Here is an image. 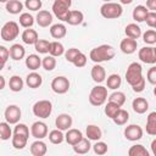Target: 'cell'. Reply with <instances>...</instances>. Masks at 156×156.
<instances>
[{
    "instance_id": "cell-1",
    "label": "cell",
    "mask_w": 156,
    "mask_h": 156,
    "mask_svg": "<svg viewBox=\"0 0 156 156\" xmlns=\"http://www.w3.org/2000/svg\"><path fill=\"white\" fill-rule=\"evenodd\" d=\"M126 80L133 88L134 93H141L145 89V78L143 77L141 65L132 62L126 71Z\"/></svg>"
},
{
    "instance_id": "cell-2",
    "label": "cell",
    "mask_w": 156,
    "mask_h": 156,
    "mask_svg": "<svg viewBox=\"0 0 156 156\" xmlns=\"http://www.w3.org/2000/svg\"><path fill=\"white\" fill-rule=\"evenodd\" d=\"M115 54L116 52H115L113 46H111L108 44H102V45L94 48L90 51L89 57L95 63H100V62H106V61L112 60L115 57Z\"/></svg>"
},
{
    "instance_id": "cell-3",
    "label": "cell",
    "mask_w": 156,
    "mask_h": 156,
    "mask_svg": "<svg viewBox=\"0 0 156 156\" xmlns=\"http://www.w3.org/2000/svg\"><path fill=\"white\" fill-rule=\"evenodd\" d=\"M29 138V128L24 123H17L13 129V135L11 139L12 146L17 150H22L26 147Z\"/></svg>"
},
{
    "instance_id": "cell-4",
    "label": "cell",
    "mask_w": 156,
    "mask_h": 156,
    "mask_svg": "<svg viewBox=\"0 0 156 156\" xmlns=\"http://www.w3.org/2000/svg\"><path fill=\"white\" fill-rule=\"evenodd\" d=\"M122 12H123L122 5L121 4H117V2H112V1L105 2L100 7V15L104 18H107V20L118 18V17L122 16Z\"/></svg>"
},
{
    "instance_id": "cell-5",
    "label": "cell",
    "mask_w": 156,
    "mask_h": 156,
    "mask_svg": "<svg viewBox=\"0 0 156 156\" xmlns=\"http://www.w3.org/2000/svg\"><path fill=\"white\" fill-rule=\"evenodd\" d=\"M72 5V0H54L52 4V13L61 21L66 22L68 13H69V7Z\"/></svg>"
},
{
    "instance_id": "cell-6",
    "label": "cell",
    "mask_w": 156,
    "mask_h": 156,
    "mask_svg": "<svg viewBox=\"0 0 156 156\" xmlns=\"http://www.w3.org/2000/svg\"><path fill=\"white\" fill-rule=\"evenodd\" d=\"M107 100V87L96 85L90 90L89 94V102L93 106H101Z\"/></svg>"
},
{
    "instance_id": "cell-7",
    "label": "cell",
    "mask_w": 156,
    "mask_h": 156,
    "mask_svg": "<svg viewBox=\"0 0 156 156\" xmlns=\"http://www.w3.org/2000/svg\"><path fill=\"white\" fill-rule=\"evenodd\" d=\"M18 34H20V27H18V24L15 21L6 22L2 26L1 32H0L1 39L5 40V41H12V40H15L18 37Z\"/></svg>"
},
{
    "instance_id": "cell-8",
    "label": "cell",
    "mask_w": 156,
    "mask_h": 156,
    "mask_svg": "<svg viewBox=\"0 0 156 156\" xmlns=\"http://www.w3.org/2000/svg\"><path fill=\"white\" fill-rule=\"evenodd\" d=\"M33 115L39 118H48L52 112V104L49 100H39L32 107Z\"/></svg>"
},
{
    "instance_id": "cell-9",
    "label": "cell",
    "mask_w": 156,
    "mask_h": 156,
    "mask_svg": "<svg viewBox=\"0 0 156 156\" xmlns=\"http://www.w3.org/2000/svg\"><path fill=\"white\" fill-rule=\"evenodd\" d=\"M51 89L56 94H66L69 89V80L63 76H57L51 82Z\"/></svg>"
},
{
    "instance_id": "cell-10",
    "label": "cell",
    "mask_w": 156,
    "mask_h": 156,
    "mask_svg": "<svg viewBox=\"0 0 156 156\" xmlns=\"http://www.w3.org/2000/svg\"><path fill=\"white\" fill-rule=\"evenodd\" d=\"M4 116H5L6 122H9L10 124H17L21 119L22 112L17 105H9L4 112Z\"/></svg>"
},
{
    "instance_id": "cell-11",
    "label": "cell",
    "mask_w": 156,
    "mask_h": 156,
    "mask_svg": "<svg viewBox=\"0 0 156 156\" xmlns=\"http://www.w3.org/2000/svg\"><path fill=\"white\" fill-rule=\"evenodd\" d=\"M143 128L138 124H129L124 129V136L129 141H136L143 138Z\"/></svg>"
},
{
    "instance_id": "cell-12",
    "label": "cell",
    "mask_w": 156,
    "mask_h": 156,
    "mask_svg": "<svg viewBox=\"0 0 156 156\" xmlns=\"http://www.w3.org/2000/svg\"><path fill=\"white\" fill-rule=\"evenodd\" d=\"M138 56L140 58L141 62L144 63H149V65H154L156 63V55H155V50L151 46H144L139 50Z\"/></svg>"
},
{
    "instance_id": "cell-13",
    "label": "cell",
    "mask_w": 156,
    "mask_h": 156,
    "mask_svg": "<svg viewBox=\"0 0 156 156\" xmlns=\"http://www.w3.org/2000/svg\"><path fill=\"white\" fill-rule=\"evenodd\" d=\"M30 134L35 139H44L48 135V126L41 121H37L30 127Z\"/></svg>"
},
{
    "instance_id": "cell-14",
    "label": "cell",
    "mask_w": 156,
    "mask_h": 156,
    "mask_svg": "<svg viewBox=\"0 0 156 156\" xmlns=\"http://www.w3.org/2000/svg\"><path fill=\"white\" fill-rule=\"evenodd\" d=\"M72 123H73V119H72V117L68 113H61L55 119L56 128L57 129H61L62 132L63 130H68L72 127Z\"/></svg>"
},
{
    "instance_id": "cell-15",
    "label": "cell",
    "mask_w": 156,
    "mask_h": 156,
    "mask_svg": "<svg viewBox=\"0 0 156 156\" xmlns=\"http://www.w3.org/2000/svg\"><path fill=\"white\" fill-rule=\"evenodd\" d=\"M136 46H138V43L135 39H132V38H126L121 41L119 44V49L123 54H127V55H130L133 52L136 51Z\"/></svg>"
},
{
    "instance_id": "cell-16",
    "label": "cell",
    "mask_w": 156,
    "mask_h": 156,
    "mask_svg": "<svg viewBox=\"0 0 156 156\" xmlns=\"http://www.w3.org/2000/svg\"><path fill=\"white\" fill-rule=\"evenodd\" d=\"M35 20H37V23H38L39 27L45 28V27H49L52 23V15H51V12H49L46 10H40L37 13Z\"/></svg>"
},
{
    "instance_id": "cell-17",
    "label": "cell",
    "mask_w": 156,
    "mask_h": 156,
    "mask_svg": "<svg viewBox=\"0 0 156 156\" xmlns=\"http://www.w3.org/2000/svg\"><path fill=\"white\" fill-rule=\"evenodd\" d=\"M82 139H83V133L76 128H69L65 135V140L67 141V144H69L72 146L76 145L77 143H79Z\"/></svg>"
},
{
    "instance_id": "cell-18",
    "label": "cell",
    "mask_w": 156,
    "mask_h": 156,
    "mask_svg": "<svg viewBox=\"0 0 156 156\" xmlns=\"http://www.w3.org/2000/svg\"><path fill=\"white\" fill-rule=\"evenodd\" d=\"M90 74H91V78H93V80L95 83H102L105 80V78H106L105 68L101 65H99V63H96V65L93 66Z\"/></svg>"
},
{
    "instance_id": "cell-19",
    "label": "cell",
    "mask_w": 156,
    "mask_h": 156,
    "mask_svg": "<svg viewBox=\"0 0 156 156\" xmlns=\"http://www.w3.org/2000/svg\"><path fill=\"white\" fill-rule=\"evenodd\" d=\"M46 151H48V146L41 139H38L30 145V154L33 156H44Z\"/></svg>"
},
{
    "instance_id": "cell-20",
    "label": "cell",
    "mask_w": 156,
    "mask_h": 156,
    "mask_svg": "<svg viewBox=\"0 0 156 156\" xmlns=\"http://www.w3.org/2000/svg\"><path fill=\"white\" fill-rule=\"evenodd\" d=\"M132 107H133L134 112H136V113H139V115H143V113H145V112L147 111V108H149V102H147V100L144 99V98H135V99L133 100V102H132Z\"/></svg>"
},
{
    "instance_id": "cell-21",
    "label": "cell",
    "mask_w": 156,
    "mask_h": 156,
    "mask_svg": "<svg viewBox=\"0 0 156 156\" xmlns=\"http://www.w3.org/2000/svg\"><path fill=\"white\" fill-rule=\"evenodd\" d=\"M21 38H22V41H23L24 44H27V45H34V44L38 41V39H39L37 30L29 29V28H27V29L23 30Z\"/></svg>"
},
{
    "instance_id": "cell-22",
    "label": "cell",
    "mask_w": 156,
    "mask_h": 156,
    "mask_svg": "<svg viewBox=\"0 0 156 156\" xmlns=\"http://www.w3.org/2000/svg\"><path fill=\"white\" fill-rule=\"evenodd\" d=\"M41 83H43L41 76H40L39 73L34 72V71H33L32 73H29V74L26 77V84H27L29 88H32V89L39 88V87L41 85Z\"/></svg>"
},
{
    "instance_id": "cell-23",
    "label": "cell",
    "mask_w": 156,
    "mask_h": 156,
    "mask_svg": "<svg viewBox=\"0 0 156 156\" xmlns=\"http://www.w3.org/2000/svg\"><path fill=\"white\" fill-rule=\"evenodd\" d=\"M83 20H84V15H83L82 11H79V10H71L66 22L68 24H71V26H78V24H80L83 22Z\"/></svg>"
},
{
    "instance_id": "cell-24",
    "label": "cell",
    "mask_w": 156,
    "mask_h": 156,
    "mask_svg": "<svg viewBox=\"0 0 156 156\" xmlns=\"http://www.w3.org/2000/svg\"><path fill=\"white\" fill-rule=\"evenodd\" d=\"M66 34H67V28L62 23H56L50 27V35L54 39H61L66 37Z\"/></svg>"
},
{
    "instance_id": "cell-25",
    "label": "cell",
    "mask_w": 156,
    "mask_h": 156,
    "mask_svg": "<svg viewBox=\"0 0 156 156\" xmlns=\"http://www.w3.org/2000/svg\"><path fill=\"white\" fill-rule=\"evenodd\" d=\"M91 149V145H90V139L88 138H83L79 143H77L76 145H73V151L76 154H79V155H84V154H88Z\"/></svg>"
},
{
    "instance_id": "cell-26",
    "label": "cell",
    "mask_w": 156,
    "mask_h": 156,
    "mask_svg": "<svg viewBox=\"0 0 156 156\" xmlns=\"http://www.w3.org/2000/svg\"><path fill=\"white\" fill-rule=\"evenodd\" d=\"M26 50L21 44H13L10 46V57L13 61H20L24 57Z\"/></svg>"
},
{
    "instance_id": "cell-27",
    "label": "cell",
    "mask_w": 156,
    "mask_h": 156,
    "mask_svg": "<svg viewBox=\"0 0 156 156\" xmlns=\"http://www.w3.org/2000/svg\"><path fill=\"white\" fill-rule=\"evenodd\" d=\"M85 134H87L88 139L94 140V141L100 140L101 136H102V132H101L100 127H98V126H95V124H89V126H87Z\"/></svg>"
},
{
    "instance_id": "cell-28",
    "label": "cell",
    "mask_w": 156,
    "mask_h": 156,
    "mask_svg": "<svg viewBox=\"0 0 156 156\" xmlns=\"http://www.w3.org/2000/svg\"><path fill=\"white\" fill-rule=\"evenodd\" d=\"M147 13H149V10H147L146 6L138 5V6L134 7L132 16H133V20L134 21H136V22H144L145 18H146V16H147Z\"/></svg>"
},
{
    "instance_id": "cell-29",
    "label": "cell",
    "mask_w": 156,
    "mask_h": 156,
    "mask_svg": "<svg viewBox=\"0 0 156 156\" xmlns=\"http://www.w3.org/2000/svg\"><path fill=\"white\" fill-rule=\"evenodd\" d=\"M124 33L128 38H132V39H135V40L141 37V29L136 23L127 24V27L124 28Z\"/></svg>"
},
{
    "instance_id": "cell-30",
    "label": "cell",
    "mask_w": 156,
    "mask_h": 156,
    "mask_svg": "<svg viewBox=\"0 0 156 156\" xmlns=\"http://www.w3.org/2000/svg\"><path fill=\"white\" fill-rule=\"evenodd\" d=\"M41 61H43V60H41L38 55L30 54V55H28L27 58H26V66H27V68H29L30 71H37V69L41 66Z\"/></svg>"
},
{
    "instance_id": "cell-31",
    "label": "cell",
    "mask_w": 156,
    "mask_h": 156,
    "mask_svg": "<svg viewBox=\"0 0 156 156\" xmlns=\"http://www.w3.org/2000/svg\"><path fill=\"white\" fill-rule=\"evenodd\" d=\"M24 5L21 2V0H9L6 2V10L9 13L12 15H18L23 10Z\"/></svg>"
},
{
    "instance_id": "cell-32",
    "label": "cell",
    "mask_w": 156,
    "mask_h": 156,
    "mask_svg": "<svg viewBox=\"0 0 156 156\" xmlns=\"http://www.w3.org/2000/svg\"><path fill=\"white\" fill-rule=\"evenodd\" d=\"M122 84V78L119 77V74L117 73H112L107 77L106 79V85H107V89H112V90H116L117 88H119Z\"/></svg>"
},
{
    "instance_id": "cell-33",
    "label": "cell",
    "mask_w": 156,
    "mask_h": 156,
    "mask_svg": "<svg viewBox=\"0 0 156 156\" xmlns=\"http://www.w3.org/2000/svg\"><path fill=\"white\" fill-rule=\"evenodd\" d=\"M146 133L156 135V112H150L146 118Z\"/></svg>"
},
{
    "instance_id": "cell-34",
    "label": "cell",
    "mask_w": 156,
    "mask_h": 156,
    "mask_svg": "<svg viewBox=\"0 0 156 156\" xmlns=\"http://www.w3.org/2000/svg\"><path fill=\"white\" fill-rule=\"evenodd\" d=\"M23 84H24V82L20 76H12L10 78V80H9V87L15 93L21 91L23 89Z\"/></svg>"
},
{
    "instance_id": "cell-35",
    "label": "cell",
    "mask_w": 156,
    "mask_h": 156,
    "mask_svg": "<svg viewBox=\"0 0 156 156\" xmlns=\"http://www.w3.org/2000/svg\"><path fill=\"white\" fill-rule=\"evenodd\" d=\"M128 155L129 156H149V151L145 149L144 145L135 144V145H133V146L129 147Z\"/></svg>"
},
{
    "instance_id": "cell-36",
    "label": "cell",
    "mask_w": 156,
    "mask_h": 156,
    "mask_svg": "<svg viewBox=\"0 0 156 156\" xmlns=\"http://www.w3.org/2000/svg\"><path fill=\"white\" fill-rule=\"evenodd\" d=\"M129 119V113L128 111L123 110V108H119V111L116 113V116L112 118V121L117 124V126H124Z\"/></svg>"
},
{
    "instance_id": "cell-37",
    "label": "cell",
    "mask_w": 156,
    "mask_h": 156,
    "mask_svg": "<svg viewBox=\"0 0 156 156\" xmlns=\"http://www.w3.org/2000/svg\"><path fill=\"white\" fill-rule=\"evenodd\" d=\"M49 54L55 56V57H58L61 55L65 54V48L63 45L60 43V41H51L50 43V50H49Z\"/></svg>"
},
{
    "instance_id": "cell-38",
    "label": "cell",
    "mask_w": 156,
    "mask_h": 156,
    "mask_svg": "<svg viewBox=\"0 0 156 156\" xmlns=\"http://www.w3.org/2000/svg\"><path fill=\"white\" fill-rule=\"evenodd\" d=\"M49 140H50L51 144L57 145V144H61L65 140V135H63V133H62L61 129H57L56 128V129H54V130H51L49 133Z\"/></svg>"
},
{
    "instance_id": "cell-39",
    "label": "cell",
    "mask_w": 156,
    "mask_h": 156,
    "mask_svg": "<svg viewBox=\"0 0 156 156\" xmlns=\"http://www.w3.org/2000/svg\"><path fill=\"white\" fill-rule=\"evenodd\" d=\"M122 106H119V105H117V104H115V102H112V101H108L106 105H105V115L108 117V118H113L115 116H116V113L119 111V108H121Z\"/></svg>"
},
{
    "instance_id": "cell-40",
    "label": "cell",
    "mask_w": 156,
    "mask_h": 156,
    "mask_svg": "<svg viewBox=\"0 0 156 156\" xmlns=\"http://www.w3.org/2000/svg\"><path fill=\"white\" fill-rule=\"evenodd\" d=\"M50 43L51 41L45 40V39H38V41L34 44V49L39 54H48L50 50Z\"/></svg>"
},
{
    "instance_id": "cell-41",
    "label": "cell",
    "mask_w": 156,
    "mask_h": 156,
    "mask_svg": "<svg viewBox=\"0 0 156 156\" xmlns=\"http://www.w3.org/2000/svg\"><path fill=\"white\" fill-rule=\"evenodd\" d=\"M0 138H1V140H9L10 138H12V130L10 128L9 122L0 123Z\"/></svg>"
},
{
    "instance_id": "cell-42",
    "label": "cell",
    "mask_w": 156,
    "mask_h": 156,
    "mask_svg": "<svg viewBox=\"0 0 156 156\" xmlns=\"http://www.w3.org/2000/svg\"><path fill=\"white\" fill-rule=\"evenodd\" d=\"M20 24L23 28H30L34 24V17L28 12H23L20 16Z\"/></svg>"
},
{
    "instance_id": "cell-43",
    "label": "cell",
    "mask_w": 156,
    "mask_h": 156,
    "mask_svg": "<svg viewBox=\"0 0 156 156\" xmlns=\"http://www.w3.org/2000/svg\"><path fill=\"white\" fill-rule=\"evenodd\" d=\"M41 66L45 71H52L55 67H56V58L55 56L52 55H49V56H45L41 61Z\"/></svg>"
},
{
    "instance_id": "cell-44",
    "label": "cell",
    "mask_w": 156,
    "mask_h": 156,
    "mask_svg": "<svg viewBox=\"0 0 156 156\" xmlns=\"http://www.w3.org/2000/svg\"><path fill=\"white\" fill-rule=\"evenodd\" d=\"M108 101H112L119 106H123L126 102V95L122 91H113L110 96H108Z\"/></svg>"
},
{
    "instance_id": "cell-45",
    "label": "cell",
    "mask_w": 156,
    "mask_h": 156,
    "mask_svg": "<svg viewBox=\"0 0 156 156\" xmlns=\"http://www.w3.org/2000/svg\"><path fill=\"white\" fill-rule=\"evenodd\" d=\"M143 40L144 43L152 45L156 43V30L155 29H147L144 34H143Z\"/></svg>"
},
{
    "instance_id": "cell-46",
    "label": "cell",
    "mask_w": 156,
    "mask_h": 156,
    "mask_svg": "<svg viewBox=\"0 0 156 156\" xmlns=\"http://www.w3.org/2000/svg\"><path fill=\"white\" fill-rule=\"evenodd\" d=\"M24 6L27 10H30V11H39L43 6V2L41 0H26L24 1Z\"/></svg>"
},
{
    "instance_id": "cell-47",
    "label": "cell",
    "mask_w": 156,
    "mask_h": 156,
    "mask_svg": "<svg viewBox=\"0 0 156 156\" xmlns=\"http://www.w3.org/2000/svg\"><path fill=\"white\" fill-rule=\"evenodd\" d=\"M107 144L106 143H104V141H100V140H98L94 145H93V150H94V152L96 154V155H105L106 152H107Z\"/></svg>"
},
{
    "instance_id": "cell-48",
    "label": "cell",
    "mask_w": 156,
    "mask_h": 156,
    "mask_svg": "<svg viewBox=\"0 0 156 156\" xmlns=\"http://www.w3.org/2000/svg\"><path fill=\"white\" fill-rule=\"evenodd\" d=\"M79 52H80V50H78V49H76V48H71V49H68L67 51H65V58H66V61L73 63L76 56H77Z\"/></svg>"
},
{
    "instance_id": "cell-49",
    "label": "cell",
    "mask_w": 156,
    "mask_h": 156,
    "mask_svg": "<svg viewBox=\"0 0 156 156\" xmlns=\"http://www.w3.org/2000/svg\"><path fill=\"white\" fill-rule=\"evenodd\" d=\"M9 57H10V49H7V48H5L4 45H1V46H0V60H1L0 67H1V68H4V66H5V63H6V61H7ZM1 68H0V69H1Z\"/></svg>"
},
{
    "instance_id": "cell-50",
    "label": "cell",
    "mask_w": 156,
    "mask_h": 156,
    "mask_svg": "<svg viewBox=\"0 0 156 156\" xmlns=\"http://www.w3.org/2000/svg\"><path fill=\"white\" fill-rule=\"evenodd\" d=\"M73 65H74L76 67H78V68L84 67V66L87 65V56L80 51V52L76 56V58H74V61H73Z\"/></svg>"
},
{
    "instance_id": "cell-51",
    "label": "cell",
    "mask_w": 156,
    "mask_h": 156,
    "mask_svg": "<svg viewBox=\"0 0 156 156\" xmlns=\"http://www.w3.org/2000/svg\"><path fill=\"white\" fill-rule=\"evenodd\" d=\"M145 22L150 28L156 29V11H149V13L145 18Z\"/></svg>"
},
{
    "instance_id": "cell-52",
    "label": "cell",
    "mask_w": 156,
    "mask_h": 156,
    "mask_svg": "<svg viewBox=\"0 0 156 156\" xmlns=\"http://www.w3.org/2000/svg\"><path fill=\"white\" fill-rule=\"evenodd\" d=\"M146 78L149 80V83L156 85V66L151 67L149 71H147V74H146Z\"/></svg>"
},
{
    "instance_id": "cell-53",
    "label": "cell",
    "mask_w": 156,
    "mask_h": 156,
    "mask_svg": "<svg viewBox=\"0 0 156 156\" xmlns=\"http://www.w3.org/2000/svg\"><path fill=\"white\" fill-rule=\"evenodd\" d=\"M146 7L151 11H156V0H146Z\"/></svg>"
},
{
    "instance_id": "cell-54",
    "label": "cell",
    "mask_w": 156,
    "mask_h": 156,
    "mask_svg": "<svg viewBox=\"0 0 156 156\" xmlns=\"http://www.w3.org/2000/svg\"><path fill=\"white\" fill-rule=\"evenodd\" d=\"M150 147H151V152H152V154L156 156V139H154V140L151 141Z\"/></svg>"
},
{
    "instance_id": "cell-55",
    "label": "cell",
    "mask_w": 156,
    "mask_h": 156,
    "mask_svg": "<svg viewBox=\"0 0 156 156\" xmlns=\"http://www.w3.org/2000/svg\"><path fill=\"white\" fill-rule=\"evenodd\" d=\"M4 88H5V77L0 76V89H4Z\"/></svg>"
},
{
    "instance_id": "cell-56",
    "label": "cell",
    "mask_w": 156,
    "mask_h": 156,
    "mask_svg": "<svg viewBox=\"0 0 156 156\" xmlns=\"http://www.w3.org/2000/svg\"><path fill=\"white\" fill-rule=\"evenodd\" d=\"M119 2H121V4H123V5H128V4L133 2V0H119Z\"/></svg>"
},
{
    "instance_id": "cell-57",
    "label": "cell",
    "mask_w": 156,
    "mask_h": 156,
    "mask_svg": "<svg viewBox=\"0 0 156 156\" xmlns=\"http://www.w3.org/2000/svg\"><path fill=\"white\" fill-rule=\"evenodd\" d=\"M9 0H0V2H4V4H6Z\"/></svg>"
},
{
    "instance_id": "cell-58",
    "label": "cell",
    "mask_w": 156,
    "mask_h": 156,
    "mask_svg": "<svg viewBox=\"0 0 156 156\" xmlns=\"http://www.w3.org/2000/svg\"><path fill=\"white\" fill-rule=\"evenodd\" d=\"M154 95L156 96V85H155V88H154Z\"/></svg>"
},
{
    "instance_id": "cell-59",
    "label": "cell",
    "mask_w": 156,
    "mask_h": 156,
    "mask_svg": "<svg viewBox=\"0 0 156 156\" xmlns=\"http://www.w3.org/2000/svg\"><path fill=\"white\" fill-rule=\"evenodd\" d=\"M102 1H105V2H110L111 0H102Z\"/></svg>"
},
{
    "instance_id": "cell-60",
    "label": "cell",
    "mask_w": 156,
    "mask_h": 156,
    "mask_svg": "<svg viewBox=\"0 0 156 156\" xmlns=\"http://www.w3.org/2000/svg\"><path fill=\"white\" fill-rule=\"evenodd\" d=\"M154 50H155V55H156V48H154Z\"/></svg>"
}]
</instances>
